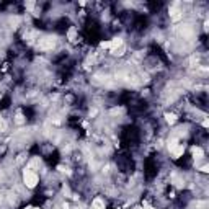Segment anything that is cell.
I'll list each match as a JSON object with an SVG mask.
<instances>
[{"label": "cell", "mask_w": 209, "mask_h": 209, "mask_svg": "<svg viewBox=\"0 0 209 209\" xmlns=\"http://www.w3.org/2000/svg\"><path fill=\"white\" fill-rule=\"evenodd\" d=\"M90 209H105V203H103L102 198H95V199H93V203H92V208H90Z\"/></svg>", "instance_id": "4"}, {"label": "cell", "mask_w": 209, "mask_h": 209, "mask_svg": "<svg viewBox=\"0 0 209 209\" xmlns=\"http://www.w3.org/2000/svg\"><path fill=\"white\" fill-rule=\"evenodd\" d=\"M183 154H185V145H183V144H178V145H176V147L172 150L173 159H178V157H180V155H183Z\"/></svg>", "instance_id": "3"}, {"label": "cell", "mask_w": 209, "mask_h": 209, "mask_svg": "<svg viewBox=\"0 0 209 209\" xmlns=\"http://www.w3.org/2000/svg\"><path fill=\"white\" fill-rule=\"evenodd\" d=\"M100 47H102V49H110V41H103V43H100Z\"/></svg>", "instance_id": "7"}, {"label": "cell", "mask_w": 209, "mask_h": 209, "mask_svg": "<svg viewBox=\"0 0 209 209\" xmlns=\"http://www.w3.org/2000/svg\"><path fill=\"white\" fill-rule=\"evenodd\" d=\"M38 46H39V49H43V51H49V49H52V47L56 46V39H54V38H51V36L43 38Z\"/></svg>", "instance_id": "2"}, {"label": "cell", "mask_w": 209, "mask_h": 209, "mask_svg": "<svg viewBox=\"0 0 209 209\" xmlns=\"http://www.w3.org/2000/svg\"><path fill=\"white\" fill-rule=\"evenodd\" d=\"M165 121H167L168 124L176 123V114H173V113H167V114H165Z\"/></svg>", "instance_id": "6"}, {"label": "cell", "mask_w": 209, "mask_h": 209, "mask_svg": "<svg viewBox=\"0 0 209 209\" xmlns=\"http://www.w3.org/2000/svg\"><path fill=\"white\" fill-rule=\"evenodd\" d=\"M23 182H25L26 188H34L39 182V176H38V173L34 172V170L28 168L25 170V173H23Z\"/></svg>", "instance_id": "1"}, {"label": "cell", "mask_w": 209, "mask_h": 209, "mask_svg": "<svg viewBox=\"0 0 209 209\" xmlns=\"http://www.w3.org/2000/svg\"><path fill=\"white\" fill-rule=\"evenodd\" d=\"M193 155H194V159H203L204 150L201 147H193Z\"/></svg>", "instance_id": "5"}]
</instances>
